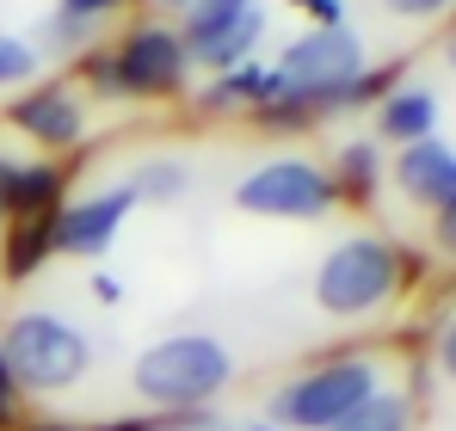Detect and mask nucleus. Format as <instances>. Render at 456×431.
Returning a JSON list of instances; mask_svg holds the SVG:
<instances>
[{"label": "nucleus", "instance_id": "nucleus-16", "mask_svg": "<svg viewBox=\"0 0 456 431\" xmlns=\"http://www.w3.org/2000/svg\"><path fill=\"white\" fill-rule=\"evenodd\" d=\"M432 363H438V376L456 388V314L438 327V339H432Z\"/></svg>", "mask_w": 456, "mask_h": 431}, {"label": "nucleus", "instance_id": "nucleus-14", "mask_svg": "<svg viewBox=\"0 0 456 431\" xmlns=\"http://www.w3.org/2000/svg\"><path fill=\"white\" fill-rule=\"evenodd\" d=\"M191 191V167L185 160H149V167H136V179H130V198L142 204H179Z\"/></svg>", "mask_w": 456, "mask_h": 431}, {"label": "nucleus", "instance_id": "nucleus-4", "mask_svg": "<svg viewBox=\"0 0 456 431\" xmlns=\"http://www.w3.org/2000/svg\"><path fill=\"white\" fill-rule=\"evenodd\" d=\"M401 278H407V265L382 234H352V240L327 247V259L314 265V308L333 321H370L377 308L395 302Z\"/></svg>", "mask_w": 456, "mask_h": 431}, {"label": "nucleus", "instance_id": "nucleus-15", "mask_svg": "<svg viewBox=\"0 0 456 431\" xmlns=\"http://www.w3.org/2000/svg\"><path fill=\"white\" fill-rule=\"evenodd\" d=\"M37 74V50L25 37H0V86H19Z\"/></svg>", "mask_w": 456, "mask_h": 431}, {"label": "nucleus", "instance_id": "nucleus-23", "mask_svg": "<svg viewBox=\"0 0 456 431\" xmlns=\"http://www.w3.org/2000/svg\"><path fill=\"white\" fill-rule=\"evenodd\" d=\"M6 407H12V376L0 370V413H6Z\"/></svg>", "mask_w": 456, "mask_h": 431}, {"label": "nucleus", "instance_id": "nucleus-19", "mask_svg": "<svg viewBox=\"0 0 456 431\" xmlns=\"http://www.w3.org/2000/svg\"><path fill=\"white\" fill-rule=\"evenodd\" d=\"M111 6H124V0H62V25H86V19H99Z\"/></svg>", "mask_w": 456, "mask_h": 431}, {"label": "nucleus", "instance_id": "nucleus-13", "mask_svg": "<svg viewBox=\"0 0 456 431\" xmlns=\"http://www.w3.org/2000/svg\"><path fill=\"white\" fill-rule=\"evenodd\" d=\"M339 431H413V394L407 388H382Z\"/></svg>", "mask_w": 456, "mask_h": 431}, {"label": "nucleus", "instance_id": "nucleus-5", "mask_svg": "<svg viewBox=\"0 0 456 431\" xmlns=\"http://www.w3.org/2000/svg\"><path fill=\"white\" fill-rule=\"evenodd\" d=\"M370 394H382V363L377 358H333L290 376L272 394V419L290 431H339Z\"/></svg>", "mask_w": 456, "mask_h": 431}, {"label": "nucleus", "instance_id": "nucleus-21", "mask_svg": "<svg viewBox=\"0 0 456 431\" xmlns=\"http://www.w3.org/2000/svg\"><path fill=\"white\" fill-rule=\"evenodd\" d=\"M6 216H12V167L0 160V222H6Z\"/></svg>", "mask_w": 456, "mask_h": 431}, {"label": "nucleus", "instance_id": "nucleus-6", "mask_svg": "<svg viewBox=\"0 0 456 431\" xmlns=\"http://www.w3.org/2000/svg\"><path fill=\"white\" fill-rule=\"evenodd\" d=\"M234 204L247 216H278V222H321V216L339 204V179L314 160L297 154H278L265 167H253L240 185H234Z\"/></svg>", "mask_w": 456, "mask_h": 431}, {"label": "nucleus", "instance_id": "nucleus-18", "mask_svg": "<svg viewBox=\"0 0 456 431\" xmlns=\"http://www.w3.org/2000/svg\"><path fill=\"white\" fill-rule=\"evenodd\" d=\"M223 99H265V69H240V74H228Z\"/></svg>", "mask_w": 456, "mask_h": 431}, {"label": "nucleus", "instance_id": "nucleus-12", "mask_svg": "<svg viewBox=\"0 0 456 431\" xmlns=\"http://www.w3.org/2000/svg\"><path fill=\"white\" fill-rule=\"evenodd\" d=\"M253 12H259V0H198L191 19H185V50H198V44H210V37L234 31V25L253 19Z\"/></svg>", "mask_w": 456, "mask_h": 431}, {"label": "nucleus", "instance_id": "nucleus-10", "mask_svg": "<svg viewBox=\"0 0 456 431\" xmlns=\"http://www.w3.org/2000/svg\"><path fill=\"white\" fill-rule=\"evenodd\" d=\"M12 124H19L25 136H37V142L69 148V142H80V130H86V111L75 105V93H69V86H44V93L19 99Z\"/></svg>", "mask_w": 456, "mask_h": 431}, {"label": "nucleus", "instance_id": "nucleus-9", "mask_svg": "<svg viewBox=\"0 0 456 431\" xmlns=\"http://www.w3.org/2000/svg\"><path fill=\"white\" fill-rule=\"evenodd\" d=\"M130 210H136L130 185L99 191V198H80V204H69V210L50 222V240H56L62 253H105V247L118 240V228H124Z\"/></svg>", "mask_w": 456, "mask_h": 431}, {"label": "nucleus", "instance_id": "nucleus-8", "mask_svg": "<svg viewBox=\"0 0 456 431\" xmlns=\"http://www.w3.org/2000/svg\"><path fill=\"white\" fill-rule=\"evenodd\" d=\"M395 185L407 191V204H419V210H451L456 204V148L438 142V136H426V142H407L395 148Z\"/></svg>", "mask_w": 456, "mask_h": 431}, {"label": "nucleus", "instance_id": "nucleus-2", "mask_svg": "<svg viewBox=\"0 0 456 431\" xmlns=\"http://www.w3.org/2000/svg\"><path fill=\"white\" fill-rule=\"evenodd\" d=\"M86 363H93L86 333L56 308H25L0 327V370L12 376V388L62 394L86 376Z\"/></svg>", "mask_w": 456, "mask_h": 431}, {"label": "nucleus", "instance_id": "nucleus-24", "mask_svg": "<svg viewBox=\"0 0 456 431\" xmlns=\"http://www.w3.org/2000/svg\"><path fill=\"white\" fill-rule=\"evenodd\" d=\"M444 62H451V74H456V31L444 37Z\"/></svg>", "mask_w": 456, "mask_h": 431}, {"label": "nucleus", "instance_id": "nucleus-3", "mask_svg": "<svg viewBox=\"0 0 456 431\" xmlns=\"http://www.w3.org/2000/svg\"><path fill=\"white\" fill-rule=\"evenodd\" d=\"M234 382V358L216 333H167L130 370V388L149 407H204Z\"/></svg>", "mask_w": 456, "mask_h": 431}, {"label": "nucleus", "instance_id": "nucleus-11", "mask_svg": "<svg viewBox=\"0 0 456 431\" xmlns=\"http://www.w3.org/2000/svg\"><path fill=\"white\" fill-rule=\"evenodd\" d=\"M377 130L382 142H426L432 130H438V93L432 86H401V93H388L377 111Z\"/></svg>", "mask_w": 456, "mask_h": 431}, {"label": "nucleus", "instance_id": "nucleus-20", "mask_svg": "<svg viewBox=\"0 0 456 431\" xmlns=\"http://www.w3.org/2000/svg\"><path fill=\"white\" fill-rule=\"evenodd\" d=\"M432 240H438V253H444V259H456V204L432 216Z\"/></svg>", "mask_w": 456, "mask_h": 431}, {"label": "nucleus", "instance_id": "nucleus-26", "mask_svg": "<svg viewBox=\"0 0 456 431\" xmlns=\"http://www.w3.org/2000/svg\"><path fill=\"white\" fill-rule=\"evenodd\" d=\"M198 431H223V426H198Z\"/></svg>", "mask_w": 456, "mask_h": 431}, {"label": "nucleus", "instance_id": "nucleus-25", "mask_svg": "<svg viewBox=\"0 0 456 431\" xmlns=\"http://www.w3.org/2000/svg\"><path fill=\"white\" fill-rule=\"evenodd\" d=\"M167 6H185V12H191V6H198V0H167Z\"/></svg>", "mask_w": 456, "mask_h": 431}, {"label": "nucleus", "instance_id": "nucleus-22", "mask_svg": "<svg viewBox=\"0 0 456 431\" xmlns=\"http://www.w3.org/2000/svg\"><path fill=\"white\" fill-rule=\"evenodd\" d=\"M308 12H321V25H339V0H303Z\"/></svg>", "mask_w": 456, "mask_h": 431}, {"label": "nucleus", "instance_id": "nucleus-17", "mask_svg": "<svg viewBox=\"0 0 456 431\" xmlns=\"http://www.w3.org/2000/svg\"><path fill=\"white\" fill-rule=\"evenodd\" d=\"M382 6H388L395 19H444L456 0H382Z\"/></svg>", "mask_w": 456, "mask_h": 431}, {"label": "nucleus", "instance_id": "nucleus-7", "mask_svg": "<svg viewBox=\"0 0 456 431\" xmlns=\"http://www.w3.org/2000/svg\"><path fill=\"white\" fill-rule=\"evenodd\" d=\"M179 80H185V44L173 31H154V25L130 31L118 62H111V86L124 99H136V93H179Z\"/></svg>", "mask_w": 456, "mask_h": 431}, {"label": "nucleus", "instance_id": "nucleus-1", "mask_svg": "<svg viewBox=\"0 0 456 431\" xmlns=\"http://www.w3.org/2000/svg\"><path fill=\"white\" fill-rule=\"evenodd\" d=\"M364 74H370L364 37H358L352 25H321V31H303V37L278 56V69L265 74V99L284 105V111H297V105H327V99L358 93Z\"/></svg>", "mask_w": 456, "mask_h": 431}]
</instances>
